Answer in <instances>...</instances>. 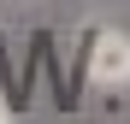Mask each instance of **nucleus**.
I'll return each instance as SVG.
<instances>
[{"label": "nucleus", "mask_w": 130, "mask_h": 124, "mask_svg": "<svg viewBox=\"0 0 130 124\" xmlns=\"http://www.w3.org/2000/svg\"><path fill=\"white\" fill-rule=\"evenodd\" d=\"M0 124H6V107H0Z\"/></svg>", "instance_id": "obj_2"}, {"label": "nucleus", "mask_w": 130, "mask_h": 124, "mask_svg": "<svg viewBox=\"0 0 130 124\" xmlns=\"http://www.w3.org/2000/svg\"><path fill=\"white\" fill-rule=\"evenodd\" d=\"M89 71L95 83H130V41L124 36H95V53H89Z\"/></svg>", "instance_id": "obj_1"}]
</instances>
